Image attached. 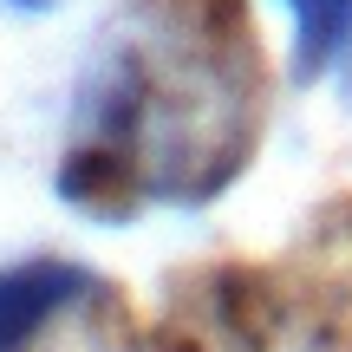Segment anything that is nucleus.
<instances>
[{"label":"nucleus","instance_id":"1","mask_svg":"<svg viewBox=\"0 0 352 352\" xmlns=\"http://www.w3.org/2000/svg\"><path fill=\"white\" fill-rule=\"evenodd\" d=\"M261 59L241 0H138L78 85L59 196L98 222L138 202H209L261 131Z\"/></svg>","mask_w":352,"mask_h":352},{"label":"nucleus","instance_id":"2","mask_svg":"<svg viewBox=\"0 0 352 352\" xmlns=\"http://www.w3.org/2000/svg\"><path fill=\"white\" fill-rule=\"evenodd\" d=\"M91 294V274L59 254H33V261L0 267V352H33L46 327Z\"/></svg>","mask_w":352,"mask_h":352},{"label":"nucleus","instance_id":"5","mask_svg":"<svg viewBox=\"0 0 352 352\" xmlns=\"http://www.w3.org/2000/svg\"><path fill=\"white\" fill-rule=\"evenodd\" d=\"M340 65H346V104H352V46H346V59H340Z\"/></svg>","mask_w":352,"mask_h":352},{"label":"nucleus","instance_id":"4","mask_svg":"<svg viewBox=\"0 0 352 352\" xmlns=\"http://www.w3.org/2000/svg\"><path fill=\"white\" fill-rule=\"evenodd\" d=\"M7 7H20V13H39V7H52V0H7Z\"/></svg>","mask_w":352,"mask_h":352},{"label":"nucleus","instance_id":"3","mask_svg":"<svg viewBox=\"0 0 352 352\" xmlns=\"http://www.w3.org/2000/svg\"><path fill=\"white\" fill-rule=\"evenodd\" d=\"M294 20V85H314L320 72H333V65L346 59L352 46V0H280Z\"/></svg>","mask_w":352,"mask_h":352}]
</instances>
